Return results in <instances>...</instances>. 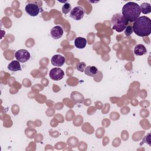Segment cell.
<instances>
[{
  "label": "cell",
  "instance_id": "6da1fadb",
  "mask_svg": "<svg viewBox=\"0 0 151 151\" xmlns=\"http://www.w3.org/2000/svg\"><path fill=\"white\" fill-rule=\"evenodd\" d=\"M133 31L139 37H147L151 33V20L146 16L139 17L133 24Z\"/></svg>",
  "mask_w": 151,
  "mask_h": 151
},
{
  "label": "cell",
  "instance_id": "8992f818",
  "mask_svg": "<svg viewBox=\"0 0 151 151\" xmlns=\"http://www.w3.org/2000/svg\"><path fill=\"white\" fill-rule=\"evenodd\" d=\"M49 76L52 80L59 81L63 78L64 76V72L61 68L59 67H55L50 70Z\"/></svg>",
  "mask_w": 151,
  "mask_h": 151
},
{
  "label": "cell",
  "instance_id": "9c48e42d",
  "mask_svg": "<svg viewBox=\"0 0 151 151\" xmlns=\"http://www.w3.org/2000/svg\"><path fill=\"white\" fill-rule=\"evenodd\" d=\"M64 33L63 29L61 28V27L59 25H57L54 27L51 30H50V35L51 37L55 40L59 39L61 38Z\"/></svg>",
  "mask_w": 151,
  "mask_h": 151
},
{
  "label": "cell",
  "instance_id": "7c38bea8",
  "mask_svg": "<svg viewBox=\"0 0 151 151\" xmlns=\"http://www.w3.org/2000/svg\"><path fill=\"white\" fill-rule=\"evenodd\" d=\"M147 52L146 47L141 44L136 45L134 48V53L136 55H143Z\"/></svg>",
  "mask_w": 151,
  "mask_h": 151
},
{
  "label": "cell",
  "instance_id": "e0dca14e",
  "mask_svg": "<svg viewBox=\"0 0 151 151\" xmlns=\"http://www.w3.org/2000/svg\"><path fill=\"white\" fill-rule=\"evenodd\" d=\"M133 32V28L130 25H127L124 29V34L126 36H130Z\"/></svg>",
  "mask_w": 151,
  "mask_h": 151
},
{
  "label": "cell",
  "instance_id": "30bf717a",
  "mask_svg": "<svg viewBox=\"0 0 151 151\" xmlns=\"http://www.w3.org/2000/svg\"><path fill=\"white\" fill-rule=\"evenodd\" d=\"M87 45V40L83 37H77L74 40V45L79 49L84 48Z\"/></svg>",
  "mask_w": 151,
  "mask_h": 151
},
{
  "label": "cell",
  "instance_id": "9a60e30c",
  "mask_svg": "<svg viewBox=\"0 0 151 151\" xmlns=\"http://www.w3.org/2000/svg\"><path fill=\"white\" fill-rule=\"evenodd\" d=\"M71 6L69 3L65 2L62 7V12L64 14H68L70 11H71Z\"/></svg>",
  "mask_w": 151,
  "mask_h": 151
},
{
  "label": "cell",
  "instance_id": "2e32d148",
  "mask_svg": "<svg viewBox=\"0 0 151 151\" xmlns=\"http://www.w3.org/2000/svg\"><path fill=\"white\" fill-rule=\"evenodd\" d=\"M86 67V64L84 62L78 63L77 65V69L80 72H83Z\"/></svg>",
  "mask_w": 151,
  "mask_h": 151
},
{
  "label": "cell",
  "instance_id": "8fae6325",
  "mask_svg": "<svg viewBox=\"0 0 151 151\" xmlns=\"http://www.w3.org/2000/svg\"><path fill=\"white\" fill-rule=\"evenodd\" d=\"M8 69L11 71H17L21 70L20 62L17 60H12L8 65Z\"/></svg>",
  "mask_w": 151,
  "mask_h": 151
},
{
  "label": "cell",
  "instance_id": "5bb4252c",
  "mask_svg": "<svg viewBox=\"0 0 151 151\" xmlns=\"http://www.w3.org/2000/svg\"><path fill=\"white\" fill-rule=\"evenodd\" d=\"M141 12L144 14H147L151 12V5L147 2H144L140 6Z\"/></svg>",
  "mask_w": 151,
  "mask_h": 151
},
{
  "label": "cell",
  "instance_id": "5b68a950",
  "mask_svg": "<svg viewBox=\"0 0 151 151\" xmlns=\"http://www.w3.org/2000/svg\"><path fill=\"white\" fill-rule=\"evenodd\" d=\"M26 12L31 17H35L38 15L41 11V8L39 6L34 3H28L25 7Z\"/></svg>",
  "mask_w": 151,
  "mask_h": 151
},
{
  "label": "cell",
  "instance_id": "7a4b0ae2",
  "mask_svg": "<svg viewBox=\"0 0 151 151\" xmlns=\"http://www.w3.org/2000/svg\"><path fill=\"white\" fill-rule=\"evenodd\" d=\"M141 10L139 5L134 2H129L122 8V15L129 22H134L139 17Z\"/></svg>",
  "mask_w": 151,
  "mask_h": 151
},
{
  "label": "cell",
  "instance_id": "277c9868",
  "mask_svg": "<svg viewBox=\"0 0 151 151\" xmlns=\"http://www.w3.org/2000/svg\"><path fill=\"white\" fill-rule=\"evenodd\" d=\"M15 57L17 61L20 63H26L28 61L31 57L30 53L25 49H21L16 51L15 54Z\"/></svg>",
  "mask_w": 151,
  "mask_h": 151
},
{
  "label": "cell",
  "instance_id": "4fadbf2b",
  "mask_svg": "<svg viewBox=\"0 0 151 151\" xmlns=\"http://www.w3.org/2000/svg\"><path fill=\"white\" fill-rule=\"evenodd\" d=\"M84 73L90 77H94L98 73V69L94 66H87L84 71Z\"/></svg>",
  "mask_w": 151,
  "mask_h": 151
},
{
  "label": "cell",
  "instance_id": "52a82bcc",
  "mask_svg": "<svg viewBox=\"0 0 151 151\" xmlns=\"http://www.w3.org/2000/svg\"><path fill=\"white\" fill-rule=\"evenodd\" d=\"M84 15V10L83 7L77 6L71 9L70 12V17L74 20L78 21L81 19Z\"/></svg>",
  "mask_w": 151,
  "mask_h": 151
},
{
  "label": "cell",
  "instance_id": "3957f363",
  "mask_svg": "<svg viewBox=\"0 0 151 151\" xmlns=\"http://www.w3.org/2000/svg\"><path fill=\"white\" fill-rule=\"evenodd\" d=\"M129 21L120 14H116L111 18L112 28L118 32H121L125 29Z\"/></svg>",
  "mask_w": 151,
  "mask_h": 151
},
{
  "label": "cell",
  "instance_id": "ba28073f",
  "mask_svg": "<svg viewBox=\"0 0 151 151\" xmlns=\"http://www.w3.org/2000/svg\"><path fill=\"white\" fill-rule=\"evenodd\" d=\"M65 57L60 54H55L53 55L51 59L52 65L57 67H61L65 63Z\"/></svg>",
  "mask_w": 151,
  "mask_h": 151
}]
</instances>
